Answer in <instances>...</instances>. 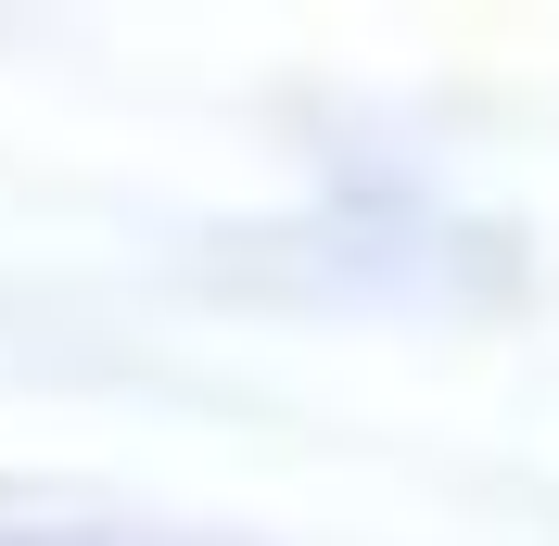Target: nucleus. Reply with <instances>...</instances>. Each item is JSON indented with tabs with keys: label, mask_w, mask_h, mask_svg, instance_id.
I'll return each mask as SVG.
<instances>
[]
</instances>
